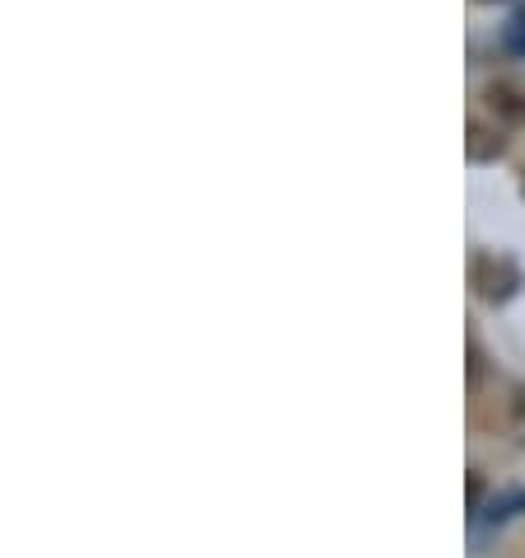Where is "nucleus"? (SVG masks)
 <instances>
[]
</instances>
